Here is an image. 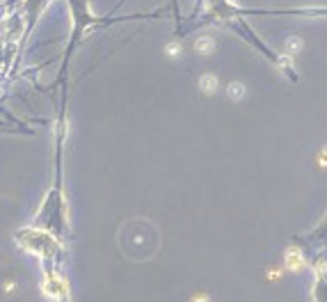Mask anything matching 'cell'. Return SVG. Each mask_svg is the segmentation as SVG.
Returning a JSON list of instances; mask_svg holds the SVG:
<instances>
[{
    "label": "cell",
    "instance_id": "6da1fadb",
    "mask_svg": "<svg viewBox=\"0 0 327 302\" xmlns=\"http://www.w3.org/2000/svg\"><path fill=\"white\" fill-rule=\"evenodd\" d=\"M18 241H21V245H23L25 249H30V252H37V254H44V256H51L55 249V241L51 236H46V234H42V231H21L18 234Z\"/></svg>",
    "mask_w": 327,
    "mask_h": 302
},
{
    "label": "cell",
    "instance_id": "30bf717a",
    "mask_svg": "<svg viewBox=\"0 0 327 302\" xmlns=\"http://www.w3.org/2000/svg\"><path fill=\"white\" fill-rule=\"evenodd\" d=\"M192 302H211V300H208L206 293H199V296H195V300H192Z\"/></svg>",
    "mask_w": 327,
    "mask_h": 302
},
{
    "label": "cell",
    "instance_id": "8992f818",
    "mask_svg": "<svg viewBox=\"0 0 327 302\" xmlns=\"http://www.w3.org/2000/svg\"><path fill=\"white\" fill-rule=\"evenodd\" d=\"M226 94H229V99L238 101L245 96V85L243 83H231L229 87H226Z\"/></svg>",
    "mask_w": 327,
    "mask_h": 302
},
{
    "label": "cell",
    "instance_id": "7a4b0ae2",
    "mask_svg": "<svg viewBox=\"0 0 327 302\" xmlns=\"http://www.w3.org/2000/svg\"><path fill=\"white\" fill-rule=\"evenodd\" d=\"M284 259H286V268H288V270H300V268L304 266V256H302V252H300L297 247H288V249H286Z\"/></svg>",
    "mask_w": 327,
    "mask_h": 302
},
{
    "label": "cell",
    "instance_id": "5b68a950",
    "mask_svg": "<svg viewBox=\"0 0 327 302\" xmlns=\"http://www.w3.org/2000/svg\"><path fill=\"white\" fill-rule=\"evenodd\" d=\"M195 51L202 55H208L215 51V39H211V37H199L195 42Z\"/></svg>",
    "mask_w": 327,
    "mask_h": 302
},
{
    "label": "cell",
    "instance_id": "9c48e42d",
    "mask_svg": "<svg viewBox=\"0 0 327 302\" xmlns=\"http://www.w3.org/2000/svg\"><path fill=\"white\" fill-rule=\"evenodd\" d=\"M167 53H169V55H176V53H181V46H176V44H172V46H167Z\"/></svg>",
    "mask_w": 327,
    "mask_h": 302
},
{
    "label": "cell",
    "instance_id": "52a82bcc",
    "mask_svg": "<svg viewBox=\"0 0 327 302\" xmlns=\"http://www.w3.org/2000/svg\"><path fill=\"white\" fill-rule=\"evenodd\" d=\"M286 53H297V51H302V39H297V37H291V39H286Z\"/></svg>",
    "mask_w": 327,
    "mask_h": 302
},
{
    "label": "cell",
    "instance_id": "277c9868",
    "mask_svg": "<svg viewBox=\"0 0 327 302\" xmlns=\"http://www.w3.org/2000/svg\"><path fill=\"white\" fill-rule=\"evenodd\" d=\"M199 89H202L204 94H213L215 89H218V78H215L213 73H204V76L199 78Z\"/></svg>",
    "mask_w": 327,
    "mask_h": 302
},
{
    "label": "cell",
    "instance_id": "ba28073f",
    "mask_svg": "<svg viewBox=\"0 0 327 302\" xmlns=\"http://www.w3.org/2000/svg\"><path fill=\"white\" fill-rule=\"evenodd\" d=\"M318 163H321L323 167H327V147L321 151V158H318Z\"/></svg>",
    "mask_w": 327,
    "mask_h": 302
},
{
    "label": "cell",
    "instance_id": "3957f363",
    "mask_svg": "<svg viewBox=\"0 0 327 302\" xmlns=\"http://www.w3.org/2000/svg\"><path fill=\"white\" fill-rule=\"evenodd\" d=\"M44 291H46L48 296H53V298H59V296H64V284L59 282L57 277H48L46 279V284H44Z\"/></svg>",
    "mask_w": 327,
    "mask_h": 302
}]
</instances>
